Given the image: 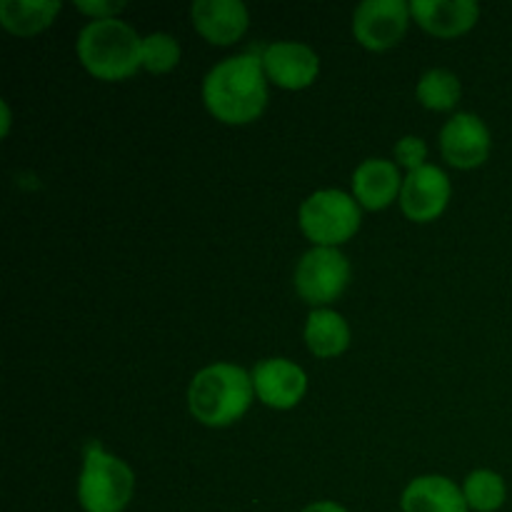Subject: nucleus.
Listing matches in <instances>:
<instances>
[{
    "label": "nucleus",
    "mask_w": 512,
    "mask_h": 512,
    "mask_svg": "<svg viewBox=\"0 0 512 512\" xmlns=\"http://www.w3.org/2000/svg\"><path fill=\"white\" fill-rule=\"evenodd\" d=\"M205 108L228 125L253 123L268 105V75L258 55H230L203 80Z\"/></svg>",
    "instance_id": "f257e3e1"
},
{
    "label": "nucleus",
    "mask_w": 512,
    "mask_h": 512,
    "mask_svg": "<svg viewBox=\"0 0 512 512\" xmlns=\"http://www.w3.org/2000/svg\"><path fill=\"white\" fill-rule=\"evenodd\" d=\"M255 398L253 375L233 363H215L200 370L188 390L195 420L208 428H228L248 413Z\"/></svg>",
    "instance_id": "f03ea898"
},
{
    "label": "nucleus",
    "mask_w": 512,
    "mask_h": 512,
    "mask_svg": "<svg viewBox=\"0 0 512 512\" xmlns=\"http://www.w3.org/2000/svg\"><path fill=\"white\" fill-rule=\"evenodd\" d=\"M80 63L100 80H125L143 65V38L118 18L90 20L78 35Z\"/></svg>",
    "instance_id": "7ed1b4c3"
},
{
    "label": "nucleus",
    "mask_w": 512,
    "mask_h": 512,
    "mask_svg": "<svg viewBox=\"0 0 512 512\" xmlns=\"http://www.w3.org/2000/svg\"><path fill=\"white\" fill-rule=\"evenodd\" d=\"M135 490V475L100 443L85 445L83 473L78 480V500L85 512H123Z\"/></svg>",
    "instance_id": "20e7f679"
},
{
    "label": "nucleus",
    "mask_w": 512,
    "mask_h": 512,
    "mask_svg": "<svg viewBox=\"0 0 512 512\" xmlns=\"http://www.w3.org/2000/svg\"><path fill=\"white\" fill-rule=\"evenodd\" d=\"M360 203L343 190H318L300 205V230L315 248H338L360 228Z\"/></svg>",
    "instance_id": "39448f33"
},
{
    "label": "nucleus",
    "mask_w": 512,
    "mask_h": 512,
    "mask_svg": "<svg viewBox=\"0 0 512 512\" xmlns=\"http://www.w3.org/2000/svg\"><path fill=\"white\" fill-rule=\"evenodd\" d=\"M350 283V263L338 248H313L295 268V290L305 303L328 305L345 293Z\"/></svg>",
    "instance_id": "423d86ee"
},
{
    "label": "nucleus",
    "mask_w": 512,
    "mask_h": 512,
    "mask_svg": "<svg viewBox=\"0 0 512 512\" xmlns=\"http://www.w3.org/2000/svg\"><path fill=\"white\" fill-rule=\"evenodd\" d=\"M410 5L405 0H363L353 13V35L370 50H388L408 30Z\"/></svg>",
    "instance_id": "0eeeda50"
},
{
    "label": "nucleus",
    "mask_w": 512,
    "mask_h": 512,
    "mask_svg": "<svg viewBox=\"0 0 512 512\" xmlns=\"http://www.w3.org/2000/svg\"><path fill=\"white\" fill-rule=\"evenodd\" d=\"M443 158L455 168H478L490 155V130L475 113H458L440 130Z\"/></svg>",
    "instance_id": "6e6552de"
},
{
    "label": "nucleus",
    "mask_w": 512,
    "mask_h": 512,
    "mask_svg": "<svg viewBox=\"0 0 512 512\" xmlns=\"http://www.w3.org/2000/svg\"><path fill=\"white\" fill-rule=\"evenodd\" d=\"M450 178L445 170L438 165H428L408 173L403 180V190H400V205L403 213L415 223H430V220L440 218L443 210L450 203Z\"/></svg>",
    "instance_id": "1a4fd4ad"
},
{
    "label": "nucleus",
    "mask_w": 512,
    "mask_h": 512,
    "mask_svg": "<svg viewBox=\"0 0 512 512\" xmlns=\"http://www.w3.org/2000/svg\"><path fill=\"white\" fill-rule=\"evenodd\" d=\"M255 395L268 408L290 410L303 400L308 390V375L298 363L288 358H268L253 368Z\"/></svg>",
    "instance_id": "9d476101"
},
{
    "label": "nucleus",
    "mask_w": 512,
    "mask_h": 512,
    "mask_svg": "<svg viewBox=\"0 0 512 512\" xmlns=\"http://www.w3.org/2000/svg\"><path fill=\"white\" fill-rule=\"evenodd\" d=\"M263 68L270 83L285 90H300L313 85L320 73V58L310 45L295 40H278L263 53Z\"/></svg>",
    "instance_id": "9b49d317"
},
{
    "label": "nucleus",
    "mask_w": 512,
    "mask_h": 512,
    "mask_svg": "<svg viewBox=\"0 0 512 512\" xmlns=\"http://www.w3.org/2000/svg\"><path fill=\"white\" fill-rule=\"evenodd\" d=\"M193 25L208 43L233 45L245 35L250 15L240 0H195Z\"/></svg>",
    "instance_id": "f8f14e48"
},
{
    "label": "nucleus",
    "mask_w": 512,
    "mask_h": 512,
    "mask_svg": "<svg viewBox=\"0 0 512 512\" xmlns=\"http://www.w3.org/2000/svg\"><path fill=\"white\" fill-rule=\"evenodd\" d=\"M413 20L438 38L463 35L478 23L480 5L475 0H413Z\"/></svg>",
    "instance_id": "ddd939ff"
},
{
    "label": "nucleus",
    "mask_w": 512,
    "mask_h": 512,
    "mask_svg": "<svg viewBox=\"0 0 512 512\" xmlns=\"http://www.w3.org/2000/svg\"><path fill=\"white\" fill-rule=\"evenodd\" d=\"M403 190L400 183V170L393 160L368 158L360 163L353 173V193L363 208L383 210L398 198Z\"/></svg>",
    "instance_id": "4468645a"
},
{
    "label": "nucleus",
    "mask_w": 512,
    "mask_h": 512,
    "mask_svg": "<svg viewBox=\"0 0 512 512\" xmlns=\"http://www.w3.org/2000/svg\"><path fill=\"white\" fill-rule=\"evenodd\" d=\"M400 508L403 512H468V500L450 478L420 475L405 488Z\"/></svg>",
    "instance_id": "2eb2a0df"
},
{
    "label": "nucleus",
    "mask_w": 512,
    "mask_h": 512,
    "mask_svg": "<svg viewBox=\"0 0 512 512\" xmlns=\"http://www.w3.org/2000/svg\"><path fill=\"white\" fill-rule=\"evenodd\" d=\"M305 343L318 358H335L350 345V325L330 308H315L305 323Z\"/></svg>",
    "instance_id": "dca6fc26"
},
{
    "label": "nucleus",
    "mask_w": 512,
    "mask_h": 512,
    "mask_svg": "<svg viewBox=\"0 0 512 512\" xmlns=\"http://www.w3.org/2000/svg\"><path fill=\"white\" fill-rule=\"evenodd\" d=\"M60 13L58 0H3L0 23L15 35H35L48 28Z\"/></svg>",
    "instance_id": "f3484780"
},
{
    "label": "nucleus",
    "mask_w": 512,
    "mask_h": 512,
    "mask_svg": "<svg viewBox=\"0 0 512 512\" xmlns=\"http://www.w3.org/2000/svg\"><path fill=\"white\" fill-rule=\"evenodd\" d=\"M418 100L430 110H450L460 100V78L448 68H433L418 80Z\"/></svg>",
    "instance_id": "a211bd4d"
},
{
    "label": "nucleus",
    "mask_w": 512,
    "mask_h": 512,
    "mask_svg": "<svg viewBox=\"0 0 512 512\" xmlns=\"http://www.w3.org/2000/svg\"><path fill=\"white\" fill-rule=\"evenodd\" d=\"M463 495L468 500V508L475 512H495L503 508L505 503V480L500 478L493 470H473V473L465 478Z\"/></svg>",
    "instance_id": "6ab92c4d"
},
{
    "label": "nucleus",
    "mask_w": 512,
    "mask_h": 512,
    "mask_svg": "<svg viewBox=\"0 0 512 512\" xmlns=\"http://www.w3.org/2000/svg\"><path fill=\"white\" fill-rule=\"evenodd\" d=\"M143 68L150 73H170L180 60V45L168 33H150L143 38Z\"/></svg>",
    "instance_id": "aec40b11"
},
{
    "label": "nucleus",
    "mask_w": 512,
    "mask_h": 512,
    "mask_svg": "<svg viewBox=\"0 0 512 512\" xmlns=\"http://www.w3.org/2000/svg\"><path fill=\"white\" fill-rule=\"evenodd\" d=\"M425 155H428V145H425V140L418 138V135H405V138H400L398 145H395V160H398V165L408 168L410 173L423 168Z\"/></svg>",
    "instance_id": "412c9836"
},
{
    "label": "nucleus",
    "mask_w": 512,
    "mask_h": 512,
    "mask_svg": "<svg viewBox=\"0 0 512 512\" xmlns=\"http://www.w3.org/2000/svg\"><path fill=\"white\" fill-rule=\"evenodd\" d=\"M75 8L85 15H93V20H105V18H115V13H120V10L125 8V3H120V0H115V3H103V0H100V3L98 0H93V3H83V0H78Z\"/></svg>",
    "instance_id": "4be33fe9"
},
{
    "label": "nucleus",
    "mask_w": 512,
    "mask_h": 512,
    "mask_svg": "<svg viewBox=\"0 0 512 512\" xmlns=\"http://www.w3.org/2000/svg\"><path fill=\"white\" fill-rule=\"evenodd\" d=\"M300 512H348L343 505L333 503V500H318V503H310L308 508H303Z\"/></svg>",
    "instance_id": "5701e85b"
}]
</instances>
